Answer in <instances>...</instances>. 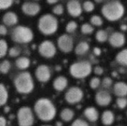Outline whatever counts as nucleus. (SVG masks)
I'll return each mask as SVG.
<instances>
[{
  "label": "nucleus",
  "instance_id": "nucleus-46",
  "mask_svg": "<svg viewBox=\"0 0 127 126\" xmlns=\"http://www.w3.org/2000/svg\"><path fill=\"white\" fill-rule=\"evenodd\" d=\"M48 126V125H43V126Z\"/></svg>",
  "mask_w": 127,
  "mask_h": 126
},
{
  "label": "nucleus",
  "instance_id": "nucleus-14",
  "mask_svg": "<svg viewBox=\"0 0 127 126\" xmlns=\"http://www.w3.org/2000/svg\"><path fill=\"white\" fill-rule=\"evenodd\" d=\"M112 96L106 90H100L95 94V102L101 107H106L112 102Z\"/></svg>",
  "mask_w": 127,
  "mask_h": 126
},
{
  "label": "nucleus",
  "instance_id": "nucleus-24",
  "mask_svg": "<svg viewBox=\"0 0 127 126\" xmlns=\"http://www.w3.org/2000/svg\"><path fill=\"white\" fill-rule=\"evenodd\" d=\"M116 61L122 66H127V49L119 52L116 55Z\"/></svg>",
  "mask_w": 127,
  "mask_h": 126
},
{
  "label": "nucleus",
  "instance_id": "nucleus-22",
  "mask_svg": "<svg viewBox=\"0 0 127 126\" xmlns=\"http://www.w3.org/2000/svg\"><path fill=\"white\" fill-rule=\"evenodd\" d=\"M16 66L18 69L25 70L28 69L31 64V61L27 57H19L16 60Z\"/></svg>",
  "mask_w": 127,
  "mask_h": 126
},
{
  "label": "nucleus",
  "instance_id": "nucleus-17",
  "mask_svg": "<svg viewBox=\"0 0 127 126\" xmlns=\"http://www.w3.org/2000/svg\"><path fill=\"white\" fill-rule=\"evenodd\" d=\"M114 93L118 97H126L127 96V84L119 81L115 84L113 87Z\"/></svg>",
  "mask_w": 127,
  "mask_h": 126
},
{
  "label": "nucleus",
  "instance_id": "nucleus-48",
  "mask_svg": "<svg viewBox=\"0 0 127 126\" xmlns=\"http://www.w3.org/2000/svg\"><path fill=\"white\" fill-rule=\"evenodd\" d=\"M35 1H36V0H35Z\"/></svg>",
  "mask_w": 127,
  "mask_h": 126
},
{
  "label": "nucleus",
  "instance_id": "nucleus-41",
  "mask_svg": "<svg viewBox=\"0 0 127 126\" xmlns=\"http://www.w3.org/2000/svg\"><path fill=\"white\" fill-rule=\"evenodd\" d=\"M7 29L5 25H4V24L1 25H0V34L1 36H4L7 34Z\"/></svg>",
  "mask_w": 127,
  "mask_h": 126
},
{
  "label": "nucleus",
  "instance_id": "nucleus-10",
  "mask_svg": "<svg viewBox=\"0 0 127 126\" xmlns=\"http://www.w3.org/2000/svg\"><path fill=\"white\" fill-rule=\"evenodd\" d=\"M57 46L61 52L68 53L72 51L74 47L73 39L68 34H63L57 39Z\"/></svg>",
  "mask_w": 127,
  "mask_h": 126
},
{
  "label": "nucleus",
  "instance_id": "nucleus-4",
  "mask_svg": "<svg viewBox=\"0 0 127 126\" xmlns=\"http://www.w3.org/2000/svg\"><path fill=\"white\" fill-rule=\"evenodd\" d=\"M38 28L45 35H51L58 29V20L52 14H44L39 19Z\"/></svg>",
  "mask_w": 127,
  "mask_h": 126
},
{
  "label": "nucleus",
  "instance_id": "nucleus-25",
  "mask_svg": "<svg viewBox=\"0 0 127 126\" xmlns=\"http://www.w3.org/2000/svg\"><path fill=\"white\" fill-rule=\"evenodd\" d=\"M8 99V92L3 84H0V105L4 106Z\"/></svg>",
  "mask_w": 127,
  "mask_h": 126
},
{
  "label": "nucleus",
  "instance_id": "nucleus-27",
  "mask_svg": "<svg viewBox=\"0 0 127 126\" xmlns=\"http://www.w3.org/2000/svg\"><path fill=\"white\" fill-rule=\"evenodd\" d=\"M80 30L83 34H91L94 31V27L89 23H84L81 25Z\"/></svg>",
  "mask_w": 127,
  "mask_h": 126
},
{
  "label": "nucleus",
  "instance_id": "nucleus-23",
  "mask_svg": "<svg viewBox=\"0 0 127 126\" xmlns=\"http://www.w3.org/2000/svg\"><path fill=\"white\" fill-rule=\"evenodd\" d=\"M89 48H90V46L87 42L81 41L76 46V47L74 49V52H75L76 55H82L86 54L89 50Z\"/></svg>",
  "mask_w": 127,
  "mask_h": 126
},
{
  "label": "nucleus",
  "instance_id": "nucleus-15",
  "mask_svg": "<svg viewBox=\"0 0 127 126\" xmlns=\"http://www.w3.org/2000/svg\"><path fill=\"white\" fill-rule=\"evenodd\" d=\"M109 42L112 46L115 48H120L125 44L126 37L123 33L115 31L112 33L109 37Z\"/></svg>",
  "mask_w": 127,
  "mask_h": 126
},
{
  "label": "nucleus",
  "instance_id": "nucleus-7",
  "mask_svg": "<svg viewBox=\"0 0 127 126\" xmlns=\"http://www.w3.org/2000/svg\"><path fill=\"white\" fill-rule=\"evenodd\" d=\"M16 117L19 126H32L34 123V116L29 107H21L17 111Z\"/></svg>",
  "mask_w": 127,
  "mask_h": 126
},
{
  "label": "nucleus",
  "instance_id": "nucleus-18",
  "mask_svg": "<svg viewBox=\"0 0 127 126\" xmlns=\"http://www.w3.org/2000/svg\"><path fill=\"white\" fill-rule=\"evenodd\" d=\"M68 84V81L65 77L58 76L54 79L53 82V87L57 91L61 92V91H63L67 87Z\"/></svg>",
  "mask_w": 127,
  "mask_h": 126
},
{
  "label": "nucleus",
  "instance_id": "nucleus-38",
  "mask_svg": "<svg viewBox=\"0 0 127 126\" xmlns=\"http://www.w3.org/2000/svg\"><path fill=\"white\" fill-rule=\"evenodd\" d=\"M113 84V81L110 77H105L102 81V86L104 88H109L112 87Z\"/></svg>",
  "mask_w": 127,
  "mask_h": 126
},
{
  "label": "nucleus",
  "instance_id": "nucleus-20",
  "mask_svg": "<svg viewBox=\"0 0 127 126\" xmlns=\"http://www.w3.org/2000/svg\"><path fill=\"white\" fill-rule=\"evenodd\" d=\"M101 121L102 123L106 126H111L113 124L115 121V114L111 111H105L101 116Z\"/></svg>",
  "mask_w": 127,
  "mask_h": 126
},
{
  "label": "nucleus",
  "instance_id": "nucleus-16",
  "mask_svg": "<svg viewBox=\"0 0 127 126\" xmlns=\"http://www.w3.org/2000/svg\"><path fill=\"white\" fill-rule=\"evenodd\" d=\"M2 22L6 26H13L18 22V16L14 12L8 11L4 14L2 17Z\"/></svg>",
  "mask_w": 127,
  "mask_h": 126
},
{
  "label": "nucleus",
  "instance_id": "nucleus-44",
  "mask_svg": "<svg viewBox=\"0 0 127 126\" xmlns=\"http://www.w3.org/2000/svg\"><path fill=\"white\" fill-rule=\"evenodd\" d=\"M59 0H46V1L49 4H54L58 2Z\"/></svg>",
  "mask_w": 127,
  "mask_h": 126
},
{
  "label": "nucleus",
  "instance_id": "nucleus-21",
  "mask_svg": "<svg viewBox=\"0 0 127 126\" xmlns=\"http://www.w3.org/2000/svg\"><path fill=\"white\" fill-rule=\"evenodd\" d=\"M60 116V118L63 121L68 123L73 120V118L74 117V112L71 109L65 108L61 111Z\"/></svg>",
  "mask_w": 127,
  "mask_h": 126
},
{
  "label": "nucleus",
  "instance_id": "nucleus-28",
  "mask_svg": "<svg viewBox=\"0 0 127 126\" xmlns=\"http://www.w3.org/2000/svg\"><path fill=\"white\" fill-rule=\"evenodd\" d=\"M8 46L7 43L4 40H0V58H3L8 52Z\"/></svg>",
  "mask_w": 127,
  "mask_h": 126
},
{
  "label": "nucleus",
  "instance_id": "nucleus-35",
  "mask_svg": "<svg viewBox=\"0 0 127 126\" xmlns=\"http://www.w3.org/2000/svg\"><path fill=\"white\" fill-rule=\"evenodd\" d=\"M116 104L120 109H124L127 106V99L126 97H118L116 100Z\"/></svg>",
  "mask_w": 127,
  "mask_h": 126
},
{
  "label": "nucleus",
  "instance_id": "nucleus-1",
  "mask_svg": "<svg viewBox=\"0 0 127 126\" xmlns=\"http://www.w3.org/2000/svg\"><path fill=\"white\" fill-rule=\"evenodd\" d=\"M36 117L43 122H50L54 119L57 114V109L53 102L47 98L39 99L33 106Z\"/></svg>",
  "mask_w": 127,
  "mask_h": 126
},
{
  "label": "nucleus",
  "instance_id": "nucleus-9",
  "mask_svg": "<svg viewBox=\"0 0 127 126\" xmlns=\"http://www.w3.org/2000/svg\"><path fill=\"white\" fill-rule=\"evenodd\" d=\"M38 52L42 57L51 58L55 55L57 52V49L51 41L44 40L39 44L38 47Z\"/></svg>",
  "mask_w": 127,
  "mask_h": 126
},
{
  "label": "nucleus",
  "instance_id": "nucleus-19",
  "mask_svg": "<svg viewBox=\"0 0 127 126\" xmlns=\"http://www.w3.org/2000/svg\"><path fill=\"white\" fill-rule=\"evenodd\" d=\"M83 114L85 117L90 122H96L99 118V113L94 107H88L84 110Z\"/></svg>",
  "mask_w": 127,
  "mask_h": 126
},
{
  "label": "nucleus",
  "instance_id": "nucleus-31",
  "mask_svg": "<svg viewBox=\"0 0 127 126\" xmlns=\"http://www.w3.org/2000/svg\"><path fill=\"white\" fill-rule=\"evenodd\" d=\"M83 9L86 12L90 13V12L94 10V9H95V4L92 1H89V0L85 1L83 2Z\"/></svg>",
  "mask_w": 127,
  "mask_h": 126
},
{
  "label": "nucleus",
  "instance_id": "nucleus-42",
  "mask_svg": "<svg viewBox=\"0 0 127 126\" xmlns=\"http://www.w3.org/2000/svg\"><path fill=\"white\" fill-rule=\"evenodd\" d=\"M93 52H94V54L96 55V56H100V54H101V49L98 47H95L93 49Z\"/></svg>",
  "mask_w": 127,
  "mask_h": 126
},
{
  "label": "nucleus",
  "instance_id": "nucleus-12",
  "mask_svg": "<svg viewBox=\"0 0 127 126\" xmlns=\"http://www.w3.org/2000/svg\"><path fill=\"white\" fill-rule=\"evenodd\" d=\"M40 9V5L36 2L26 1L22 5V10L27 16H33L37 15L39 13Z\"/></svg>",
  "mask_w": 127,
  "mask_h": 126
},
{
  "label": "nucleus",
  "instance_id": "nucleus-39",
  "mask_svg": "<svg viewBox=\"0 0 127 126\" xmlns=\"http://www.w3.org/2000/svg\"><path fill=\"white\" fill-rule=\"evenodd\" d=\"M71 126H89L88 123L83 120H81V119H77L75 120L72 124H71Z\"/></svg>",
  "mask_w": 127,
  "mask_h": 126
},
{
  "label": "nucleus",
  "instance_id": "nucleus-37",
  "mask_svg": "<svg viewBox=\"0 0 127 126\" xmlns=\"http://www.w3.org/2000/svg\"><path fill=\"white\" fill-rule=\"evenodd\" d=\"M13 3V0H0V7L1 10L9 8Z\"/></svg>",
  "mask_w": 127,
  "mask_h": 126
},
{
  "label": "nucleus",
  "instance_id": "nucleus-2",
  "mask_svg": "<svg viewBox=\"0 0 127 126\" xmlns=\"http://www.w3.org/2000/svg\"><path fill=\"white\" fill-rule=\"evenodd\" d=\"M101 13L107 20L115 22L123 17L125 13V8L119 1H112L107 2L102 7Z\"/></svg>",
  "mask_w": 127,
  "mask_h": 126
},
{
  "label": "nucleus",
  "instance_id": "nucleus-30",
  "mask_svg": "<svg viewBox=\"0 0 127 126\" xmlns=\"http://www.w3.org/2000/svg\"><path fill=\"white\" fill-rule=\"evenodd\" d=\"M90 22L92 25L97 26V27L101 26L103 23V19L98 15H93L90 19Z\"/></svg>",
  "mask_w": 127,
  "mask_h": 126
},
{
  "label": "nucleus",
  "instance_id": "nucleus-8",
  "mask_svg": "<svg viewBox=\"0 0 127 126\" xmlns=\"http://www.w3.org/2000/svg\"><path fill=\"white\" fill-rule=\"evenodd\" d=\"M84 93L83 90L77 87H70L65 94V101L70 105H75L82 101Z\"/></svg>",
  "mask_w": 127,
  "mask_h": 126
},
{
  "label": "nucleus",
  "instance_id": "nucleus-47",
  "mask_svg": "<svg viewBox=\"0 0 127 126\" xmlns=\"http://www.w3.org/2000/svg\"></svg>",
  "mask_w": 127,
  "mask_h": 126
},
{
  "label": "nucleus",
  "instance_id": "nucleus-34",
  "mask_svg": "<svg viewBox=\"0 0 127 126\" xmlns=\"http://www.w3.org/2000/svg\"><path fill=\"white\" fill-rule=\"evenodd\" d=\"M100 83H101V81L99 78L97 77H93L91 80H90V82H89V86L93 90H95L97 88L99 87V86L100 85Z\"/></svg>",
  "mask_w": 127,
  "mask_h": 126
},
{
  "label": "nucleus",
  "instance_id": "nucleus-33",
  "mask_svg": "<svg viewBox=\"0 0 127 126\" xmlns=\"http://www.w3.org/2000/svg\"><path fill=\"white\" fill-rule=\"evenodd\" d=\"M77 28V23L75 21H70L65 27V31L68 33H73Z\"/></svg>",
  "mask_w": 127,
  "mask_h": 126
},
{
  "label": "nucleus",
  "instance_id": "nucleus-5",
  "mask_svg": "<svg viewBox=\"0 0 127 126\" xmlns=\"http://www.w3.org/2000/svg\"><path fill=\"white\" fill-rule=\"evenodd\" d=\"M92 71V64L86 61L72 63L69 67L70 75L77 79H82L88 77Z\"/></svg>",
  "mask_w": 127,
  "mask_h": 126
},
{
  "label": "nucleus",
  "instance_id": "nucleus-26",
  "mask_svg": "<svg viewBox=\"0 0 127 126\" xmlns=\"http://www.w3.org/2000/svg\"><path fill=\"white\" fill-rule=\"evenodd\" d=\"M95 38H96V40L98 42H100V43H104L107 40H109L108 33L105 30H103V29L98 30L97 31V33H96Z\"/></svg>",
  "mask_w": 127,
  "mask_h": 126
},
{
  "label": "nucleus",
  "instance_id": "nucleus-6",
  "mask_svg": "<svg viewBox=\"0 0 127 126\" xmlns=\"http://www.w3.org/2000/svg\"><path fill=\"white\" fill-rule=\"evenodd\" d=\"M11 39L17 43H28L33 39V33L30 28L19 25L11 32Z\"/></svg>",
  "mask_w": 127,
  "mask_h": 126
},
{
  "label": "nucleus",
  "instance_id": "nucleus-11",
  "mask_svg": "<svg viewBox=\"0 0 127 126\" xmlns=\"http://www.w3.org/2000/svg\"><path fill=\"white\" fill-rule=\"evenodd\" d=\"M35 76L39 82H48L51 77L50 68L45 64L38 66L35 70Z\"/></svg>",
  "mask_w": 127,
  "mask_h": 126
},
{
  "label": "nucleus",
  "instance_id": "nucleus-13",
  "mask_svg": "<svg viewBox=\"0 0 127 126\" xmlns=\"http://www.w3.org/2000/svg\"><path fill=\"white\" fill-rule=\"evenodd\" d=\"M67 10L72 17H78L83 12V5L78 0H69L67 3Z\"/></svg>",
  "mask_w": 127,
  "mask_h": 126
},
{
  "label": "nucleus",
  "instance_id": "nucleus-43",
  "mask_svg": "<svg viewBox=\"0 0 127 126\" xmlns=\"http://www.w3.org/2000/svg\"><path fill=\"white\" fill-rule=\"evenodd\" d=\"M7 126V121L6 119L4 117H0V126Z\"/></svg>",
  "mask_w": 127,
  "mask_h": 126
},
{
  "label": "nucleus",
  "instance_id": "nucleus-36",
  "mask_svg": "<svg viewBox=\"0 0 127 126\" xmlns=\"http://www.w3.org/2000/svg\"><path fill=\"white\" fill-rule=\"evenodd\" d=\"M52 12L55 15H62L64 12V7L62 4H56L53 8H52Z\"/></svg>",
  "mask_w": 127,
  "mask_h": 126
},
{
  "label": "nucleus",
  "instance_id": "nucleus-29",
  "mask_svg": "<svg viewBox=\"0 0 127 126\" xmlns=\"http://www.w3.org/2000/svg\"><path fill=\"white\" fill-rule=\"evenodd\" d=\"M10 69V63L8 60H4L0 64V71L2 74H7Z\"/></svg>",
  "mask_w": 127,
  "mask_h": 126
},
{
  "label": "nucleus",
  "instance_id": "nucleus-3",
  "mask_svg": "<svg viewBox=\"0 0 127 126\" xmlns=\"http://www.w3.org/2000/svg\"><path fill=\"white\" fill-rule=\"evenodd\" d=\"M16 91L20 94H29L34 88L33 78L30 72H22L18 74L13 81Z\"/></svg>",
  "mask_w": 127,
  "mask_h": 126
},
{
  "label": "nucleus",
  "instance_id": "nucleus-45",
  "mask_svg": "<svg viewBox=\"0 0 127 126\" xmlns=\"http://www.w3.org/2000/svg\"><path fill=\"white\" fill-rule=\"evenodd\" d=\"M104 0H95V1H96L97 3H101V2H103Z\"/></svg>",
  "mask_w": 127,
  "mask_h": 126
},
{
  "label": "nucleus",
  "instance_id": "nucleus-40",
  "mask_svg": "<svg viewBox=\"0 0 127 126\" xmlns=\"http://www.w3.org/2000/svg\"><path fill=\"white\" fill-rule=\"evenodd\" d=\"M103 72H104L103 68L102 66H95V69H94V72H95L96 75H103Z\"/></svg>",
  "mask_w": 127,
  "mask_h": 126
},
{
  "label": "nucleus",
  "instance_id": "nucleus-32",
  "mask_svg": "<svg viewBox=\"0 0 127 126\" xmlns=\"http://www.w3.org/2000/svg\"><path fill=\"white\" fill-rule=\"evenodd\" d=\"M21 54V49L18 46H13L11 47L9 50H8V55L11 58H16L18 57L19 55H20Z\"/></svg>",
  "mask_w": 127,
  "mask_h": 126
}]
</instances>
